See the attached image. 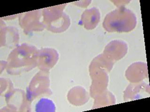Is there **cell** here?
<instances>
[{
  "instance_id": "cell-1",
  "label": "cell",
  "mask_w": 150,
  "mask_h": 112,
  "mask_svg": "<svg viewBox=\"0 0 150 112\" xmlns=\"http://www.w3.org/2000/svg\"><path fill=\"white\" fill-rule=\"evenodd\" d=\"M38 49L34 46L23 44L11 52L7 61V72L18 74L28 72L37 66Z\"/></svg>"
},
{
  "instance_id": "cell-2",
  "label": "cell",
  "mask_w": 150,
  "mask_h": 112,
  "mask_svg": "<svg viewBox=\"0 0 150 112\" xmlns=\"http://www.w3.org/2000/svg\"><path fill=\"white\" fill-rule=\"evenodd\" d=\"M136 17L133 12L121 7L106 16L103 26L109 32H129L136 27Z\"/></svg>"
},
{
  "instance_id": "cell-3",
  "label": "cell",
  "mask_w": 150,
  "mask_h": 112,
  "mask_svg": "<svg viewBox=\"0 0 150 112\" xmlns=\"http://www.w3.org/2000/svg\"><path fill=\"white\" fill-rule=\"evenodd\" d=\"M61 6L46 8L43 10V23L45 28L55 33L65 31L70 26L69 17L63 12Z\"/></svg>"
},
{
  "instance_id": "cell-4",
  "label": "cell",
  "mask_w": 150,
  "mask_h": 112,
  "mask_svg": "<svg viewBox=\"0 0 150 112\" xmlns=\"http://www.w3.org/2000/svg\"><path fill=\"white\" fill-rule=\"evenodd\" d=\"M49 78L47 71L41 70L33 78L27 89V100L31 102L33 99L43 94H49Z\"/></svg>"
},
{
  "instance_id": "cell-5",
  "label": "cell",
  "mask_w": 150,
  "mask_h": 112,
  "mask_svg": "<svg viewBox=\"0 0 150 112\" xmlns=\"http://www.w3.org/2000/svg\"><path fill=\"white\" fill-rule=\"evenodd\" d=\"M42 10L28 12L21 15L19 18V24L25 32L42 31L45 28L43 22H40L42 13Z\"/></svg>"
},
{
  "instance_id": "cell-6",
  "label": "cell",
  "mask_w": 150,
  "mask_h": 112,
  "mask_svg": "<svg viewBox=\"0 0 150 112\" xmlns=\"http://www.w3.org/2000/svg\"><path fill=\"white\" fill-rule=\"evenodd\" d=\"M59 54L55 49L44 48L38 51L37 66L41 70L48 71L57 63Z\"/></svg>"
},
{
  "instance_id": "cell-7",
  "label": "cell",
  "mask_w": 150,
  "mask_h": 112,
  "mask_svg": "<svg viewBox=\"0 0 150 112\" xmlns=\"http://www.w3.org/2000/svg\"><path fill=\"white\" fill-rule=\"evenodd\" d=\"M128 47L126 42L120 40L111 41L106 47L104 55L112 61L122 58L127 52Z\"/></svg>"
},
{
  "instance_id": "cell-8",
  "label": "cell",
  "mask_w": 150,
  "mask_h": 112,
  "mask_svg": "<svg viewBox=\"0 0 150 112\" xmlns=\"http://www.w3.org/2000/svg\"><path fill=\"white\" fill-rule=\"evenodd\" d=\"M126 76L128 80L133 83L142 81L147 76L146 65L142 62L132 64L127 70Z\"/></svg>"
},
{
  "instance_id": "cell-9",
  "label": "cell",
  "mask_w": 150,
  "mask_h": 112,
  "mask_svg": "<svg viewBox=\"0 0 150 112\" xmlns=\"http://www.w3.org/2000/svg\"><path fill=\"white\" fill-rule=\"evenodd\" d=\"M100 19V13L96 7L86 10L81 17L82 22L86 29H94L98 25Z\"/></svg>"
},
{
  "instance_id": "cell-10",
  "label": "cell",
  "mask_w": 150,
  "mask_h": 112,
  "mask_svg": "<svg viewBox=\"0 0 150 112\" xmlns=\"http://www.w3.org/2000/svg\"><path fill=\"white\" fill-rule=\"evenodd\" d=\"M69 100L74 105H81L88 99L87 93L82 87H75L71 89L68 95Z\"/></svg>"
},
{
  "instance_id": "cell-11",
  "label": "cell",
  "mask_w": 150,
  "mask_h": 112,
  "mask_svg": "<svg viewBox=\"0 0 150 112\" xmlns=\"http://www.w3.org/2000/svg\"><path fill=\"white\" fill-rule=\"evenodd\" d=\"M15 28L13 27H3V24L1 23V46L6 45L7 39H9V43L10 41L12 44L18 42L19 40V35L17 31H15Z\"/></svg>"
},
{
  "instance_id": "cell-12",
  "label": "cell",
  "mask_w": 150,
  "mask_h": 112,
  "mask_svg": "<svg viewBox=\"0 0 150 112\" xmlns=\"http://www.w3.org/2000/svg\"><path fill=\"white\" fill-rule=\"evenodd\" d=\"M55 107L54 103L46 98L41 99L36 106L37 111H54Z\"/></svg>"
}]
</instances>
